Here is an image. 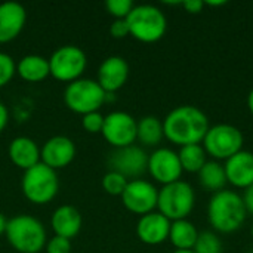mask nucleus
I'll return each mask as SVG.
<instances>
[{
  "instance_id": "1",
  "label": "nucleus",
  "mask_w": 253,
  "mask_h": 253,
  "mask_svg": "<svg viewBox=\"0 0 253 253\" xmlns=\"http://www.w3.org/2000/svg\"><path fill=\"white\" fill-rule=\"evenodd\" d=\"M209 127L208 116L194 105H179L163 120L165 136L179 147L202 144Z\"/></svg>"
},
{
  "instance_id": "2",
  "label": "nucleus",
  "mask_w": 253,
  "mask_h": 253,
  "mask_svg": "<svg viewBox=\"0 0 253 253\" xmlns=\"http://www.w3.org/2000/svg\"><path fill=\"white\" fill-rule=\"evenodd\" d=\"M248 211L243 197L231 190H222L212 196L208 205V219L212 228L221 234L237 231L246 221Z\"/></svg>"
},
{
  "instance_id": "3",
  "label": "nucleus",
  "mask_w": 253,
  "mask_h": 253,
  "mask_svg": "<svg viewBox=\"0 0 253 253\" xmlns=\"http://www.w3.org/2000/svg\"><path fill=\"white\" fill-rule=\"evenodd\" d=\"M6 239L19 253H39L46 246L43 224L30 215H16L7 221Z\"/></svg>"
},
{
  "instance_id": "4",
  "label": "nucleus",
  "mask_w": 253,
  "mask_h": 253,
  "mask_svg": "<svg viewBox=\"0 0 253 253\" xmlns=\"http://www.w3.org/2000/svg\"><path fill=\"white\" fill-rule=\"evenodd\" d=\"M126 22L129 25V34L142 43L159 42L168 30L165 13L153 4L135 6L127 15Z\"/></svg>"
},
{
  "instance_id": "5",
  "label": "nucleus",
  "mask_w": 253,
  "mask_h": 253,
  "mask_svg": "<svg viewBox=\"0 0 253 253\" xmlns=\"http://www.w3.org/2000/svg\"><path fill=\"white\" fill-rule=\"evenodd\" d=\"M194 205H196L194 190L188 182L182 179L163 185L159 190L157 209L170 222L187 219V216L193 212Z\"/></svg>"
},
{
  "instance_id": "6",
  "label": "nucleus",
  "mask_w": 253,
  "mask_h": 253,
  "mask_svg": "<svg viewBox=\"0 0 253 253\" xmlns=\"http://www.w3.org/2000/svg\"><path fill=\"white\" fill-rule=\"evenodd\" d=\"M21 188L28 202L34 205H46L56 196L59 179L53 169L40 162L24 172Z\"/></svg>"
},
{
  "instance_id": "7",
  "label": "nucleus",
  "mask_w": 253,
  "mask_h": 253,
  "mask_svg": "<svg viewBox=\"0 0 253 253\" xmlns=\"http://www.w3.org/2000/svg\"><path fill=\"white\" fill-rule=\"evenodd\" d=\"M108 93L99 86L98 82L92 79H79L71 83L64 90L65 105L77 114H89L98 111L107 101Z\"/></svg>"
},
{
  "instance_id": "8",
  "label": "nucleus",
  "mask_w": 253,
  "mask_h": 253,
  "mask_svg": "<svg viewBox=\"0 0 253 253\" xmlns=\"http://www.w3.org/2000/svg\"><path fill=\"white\" fill-rule=\"evenodd\" d=\"M243 133L239 127L227 123L211 126L202 145L208 156L218 160H228L243 150Z\"/></svg>"
},
{
  "instance_id": "9",
  "label": "nucleus",
  "mask_w": 253,
  "mask_h": 253,
  "mask_svg": "<svg viewBox=\"0 0 253 253\" xmlns=\"http://www.w3.org/2000/svg\"><path fill=\"white\" fill-rule=\"evenodd\" d=\"M87 65L86 53L74 44L58 47L49 58L50 76L59 82L79 80Z\"/></svg>"
},
{
  "instance_id": "10",
  "label": "nucleus",
  "mask_w": 253,
  "mask_h": 253,
  "mask_svg": "<svg viewBox=\"0 0 253 253\" xmlns=\"http://www.w3.org/2000/svg\"><path fill=\"white\" fill-rule=\"evenodd\" d=\"M120 197L129 212L144 216L157 208L159 190L145 179H130Z\"/></svg>"
},
{
  "instance_id": "11",
  "label": "nucleus",
  "mask_w": 253,
  "mask_h": 253,
  "mask_svg": "<svg viewBox=\"0 0 253 253\" xmlns=\"http://www.w3.org/2000/svg\"><path fill=\"white\" fill-rule=\"evenodd\" d=\"M136 120L125 111H113L105 116L102 136L114 148L133 145L136 141Z\"/></svg>"
},
{
  "instance_id": "12",
  "label": "nucleus",
  "mask_w": 253,
  "mask_h": 253,
  "mask_svg": "<svg viewBox=\"0 0 253 253\" xmlns=\"http://www.w3.org/2000/svg\"><path fill=\"white\" fill-rule=\"evenodd\" d=\"M108 166L110 170L117 172L125 178L139 179L148 168V156L136 145L116 148L108 157Z\"/></svg>"
},
{
  "instance_id": "13",
  "label": "nucleus",
  "mask_w": 253,
  "mask_h": 253,
  "mask_svg": "<svg viewBox=\"0 0 253 253\" xmlns=\"http://www.w3.org/2000/svg\"><path fill=\"white\" fill-rule=\"evenodd\" d=\"M147 170L157 182L163 185L179 181L184 172L178 153L170 148H157L156 151H153L148 156Z\"/></svg>"
},
{
  "instance_id": "14",
  "label": "nucleus",
  "mask_w": 253,
  "mask_h": 253,
  "mask_svg": "<svg viewBox=\"0 0 253 253\" xmlns=\"http://www.w3.org/2000/svg\"><path fill=\"white\" fill-rule=\"evenodd\" d=\"M76 157V145L68 136H52L40 150V160L50 169H62L68 166Z\"/></svg>"
},
{
  "instance_id": "15",
  "label": "nucleus",
  "mask_w": 253,
  "mask_h": 253,
  "mask_svg": "<svg viewBox=\"0 0 253 253\" xmlns=\"http://www.w3.org/2000/svg\"><path fill=\"white\" fill-rule=\"evenodd\" d=\"M129 77V64L122 56H108L98 68V83L105 93H113L125 86Z\"/></svg>"
},
{
  "instance_id": "16",
  "label": "nucleus",
  "mask_w": 253,
  "mask_h": 253,
  "mask_svg": "<svg viewBox=\"0 0 253 253\" xmlns=\"http://www.w3.org/2000/svg\"><path fill=\"white\" fill-rule=\"evenodd\" d=\"M170 221L163 216L160 212H151L139 218L136 224V236L138 239L150 246L160 245L169 239Z\"/></svg>"
},
{
  "instance_id": "17",
  "label": "nucleus",
  "mask_w": 253,
  "mask_h": 253,
  "mask_svg": "<svg viewBox=\"0 0 253 253\" xmlns=\"http://www.w3.org/2000/svg\"><path fill=\"white\" fill-rule=\"evenodd\" d=\"M227 182L236 188H249L253 184V153L242 150L224 165Z\"/></svg>"
},
{
  "instance_id": "18",
  "label": "nucleus",
  "mask_w": 253,
  "mask_h": 253,
  "mask_svg": "<svg viewBox=\"0 0 253 253\" xmlns=\"http://www.w3.org/2000/svg\"><path fill=\"white\" fill-rule=\"evenodd\" d=\"M27 21L25 7L18 1L0 4V43H7L19 36Z\"/></svg>"
},
{
  "instance_id": "19",
  "label": "nucleus",
  "mask_w": 253,
  "mask_h": 253,
  "mask_svg": "<svg viewBox=\"0 0 253 253\" xmlns=\"http://www.w3.org/2000/svg\"><path fill=\"white\" fill-rule=\"evenodd\" d=\"M50 222H52L55 236L71 240L80 233L83 219H82L80 212L74 206L62 205L53 212Z\"/></svg>"
},
{
  "instance_id": "20",
  "label": "nucleus",
  "mask_w": 253,
  "mask_h": 253,
  "mask_svg": "<svg viewBox=\"0 0 253 253\" xmlns=\"http://www.w3.org/2000/svg\"><path fill=\"white\" fill-rule=\"evenodd\" d=\"M9 159L24 172L40 163V148L28 136H18L9 144Z\"/></svg>"
},
{
  "instance_id": "21",
  "label": "nucleus",
  "mask_w": 253,
  "mask_h": 253,
  "mask_svg": "<svg viewBox=\"0 0 253 253\" xmlns=\"http://www.w3.org/2000/svg\"><path fill=\"white\" fill-rule=\"evenodd\" d=\"M16 73L25 82H42L50 74L49 59L40 55H25L16 64Z\"/></svg>"
},
{
  "instance_id": "22",
  "label": "nucleus",
  "mask_w": 253,
  "mask_h": 253,
  "mask_svg": "<svg viewBox=\"0 0 253 253\" xmlns=\"http://www.w3.org/2000/svg\"><path fill=\"white\" fill-rule=\"evenodd\" d=\"M199 182L200 185L211 193L222 191L227 185V175L224 165H221L216 160H208L206 165L199 172Z\"/></svg>"
},
{
  "instance_id": "23",
  "label": "nucleus",
  "mask_w": 253,
  "mask_h": 253,
  "mask_svg": "<svg viewBox=\"0 0 253 253\" xmlns=\"http://www.w3.org/2000/svg\"><path fill=\"white\" fill-rule=\"evenodd\" d=\"M199 237V231L188 219L173 221L170 224L169 239L175 249H193Z\"/></svg>"
},
{
  "instance_id": "24",
  "label": "nucleus",
  "mask_w": 253,
  "mask_h": 253,
  "mask_svg": "<svg viewBox=\"0 0 253 253\" xmlns=\"http://www.w3.org/2000/svg\"><path fill=\"white\" fill-rule=\"evenodd\" d=\"M163 136V122H160L156 116H145L136 123V139H139L144 145L154 147L160 144Z\"/></svg>"
},
{
  "instance_id": "25",
  "label": "nucleus",
  "mask_w": 253,
  "mask_h": 253,
  "mask_svg": "<svg viewBox=\"0 0 253 253\" xmlns=\"http://www.w3.org/2000/svg\"><path fill=\"white\" fill-rule=\"evenodd\" d=\"M178 157H179L182 170L190 172V173H199L200 169L208 162V153L202 144H191V145L181 147Z\"/></svg>"
},
{
  "instance_id": "26",
  "label": "nucleus",
  "mask_w": 253,
  "mask_h": 253,
  "mask_svg": "<svg viewBox=\"0 0 253 253\" xmlns=\"http://www.w3.org/2000/svg\"><path fill=\"white\" fill-rule=\"evenodd\" d=\"M194 253H222V242L213 231L199 233L197 242L193 248Z\"/></svg>"
},
{
  "instance_id": "27",
  "label": "nucleus",
  "mask_w": 253,
  "mask_h": 253,
  "mask_svg": "<svg viewBox=\"0 0 253 253\" xmlns=\"http://www.w3.org/2000/svg\"><path fill=\"white\" fill-rule=\"evenodd\" d=\"M127 182H129L127 178H125L123 175L113 172V170L107 172L102 176V188L105 190V193H108L111 196H122Z\"/></svg>"
},
{
  "instance_id": "28",
  "label": "nucleus",
  "mask_w": 253,
  "mask_h": 253,
  "mask_svg": "<svg viewBox=\"0 0 253 253\" xmlns=\"http://www.w3.org/2000/svg\"><path fill=\"white\" fill-rule=\"evenodd\" d=\"M133 7L135 4L132 0H107L105 1V9L116 19H126Z\"/></svg>"
},
{
  "instance_id": "29",
  "label": "nucleus",
  "mask_w": 253,
  "mask_h": 253,
  "mask_svg": "<svg viewBox=\"0 0 253 253\" xmlns=\"http://www.w3.org/2000/svg\"><path fill=\"white\" fill-rule=\"evenodd\" d=\"M16 73V64L13 58L4 52H0V87L6 86Z\"/></svg>"
},
{
  "instance_id": "30",
  "label": "nucleus",
  "mask_w": 253,
  "mask_h": 253,
  "mask_svg": "<svg viewBox=\"0 0 253 253\" xmlns=\"http://www.w3.org/2000/svg\"><path fill=\"white\" fill-rule=\"evenodd\" d=\"M104 116L99 111H93L89 114H84L82 119V126L89 133H101L104 127Z\"/></svg>"
},
{
  "instance_id": "31",
  "label": "nucleus",
  "mask_w": 253,
  "mask_h": 253,
  "mask_svg": "<svg viewBox=\"0 0 253 253\" xmlns=\"http://www.w3.org/2000/svg\"><path fill=\"white\" fill-rule=\"evenodd\" d=\"M47 253H70L71 252V240L55 236L46 245Z\"/></svg>"
},
{
  "instance_id": "32",
  "label": "nucleus",
  "mask_w": 253,
  "mask_h": 253,
  "mask_svg": "<svg viewBox=\"0 0 253 253\" xmlns=\"http://www.w3.org/2000/svg\"><path fill=\"white\" fill-rule=\"evenodd\" d=\"M110 34L114 39H123L129 36V25L126 19H114L113 24L110 25Z\"/></svg>"
},
{
  "instance_id": "33",
  "label": "nucleus",
  "mask_w": 253,
  "mask_h": 253,
  "mask_svg": "<svg viewBox=\"0 0 253 253\" xmlns=\"http://www.w3.org/2000/svg\"><path fill=\"white\" fill-rule=\"evenodd\" d=\"M182 4V7L188 12V13H191V15H194V13H200L203 9H205V1H202V0H187V1H182L181 3Z\"/></svg>"
},
{
  "instance_id": "34",
  "label": "nucleus",
  "mask_w": 253,
  "mask_h": 253,
  "mask_svg": "<svg viewBox=\"0 0 253 253\" xmlns=\"http://www.w3.org/2000/svg\"><path fill=\"white\" fill-rule=\"evenodd\" d=\"M243 202H245V206H246V211L248 213H252L253 215V184L245 190V196H243Z\"/></svg>"
},
{
  "instance_id": "35",
  "label": "nucleus",
  "mask_w": 253,
  "mask_h": 253,
  "mask_svg": "<svg viewBox=\"0 0 253 253\" xmlns=\"http://www.w3.org/2000/svg\"><path fill=\"white\" fill-rule=\"evenodd\" d=\"M7 119H9V113H7V108L3 102H0V133L3 132V129L6 127L7 125Z\"/></svg>"
},
{
  "instance_id": "36",
  "label": "nucleus",
  "mask_w": 253,
  "mask_h": 253,
  "mask_svg": "<svg viewBox=\"0 0 253 253\" xmlns=\"http://www.w3.org/2000/svg\"><path fill=\"white\" fill-rule=\"evenodd\" d=\"M6 225H7V219L3 216V213H0V236L4 234L6 231Z\"/></svg>"
},
{
  "instance_id": "37",
  "label": "nucleus",
  "mask_w": 253,
  "mask_h": 253,
  "mask_svg": "<svg viewBox=\"0 0 253 253\" xmlns=\"http://www.w3.org/2000/svg\"><path fill=\"white\" fill-rule=\"evenodd\" d=\"M248 108H249L251 114L253 116V89L249 92V95H248Z\"/></svg>"
},
{
  "instance_id": "38",
  "label": "nucleus",
  "mask_w": 253,
  "mask_h": 253,
  "mask_svg": "<svg viewBox=\"0 0 253 253\" xmlns=\"http://www.w3.org/2000/svg\"><path fill=\"white\" fill-rule=\"evenodd\" d=\"M205 4L206 6H224V4H227V1L225 0H222V1H205Z\"/></svg>"
},
{
  "instance_id": "39",
  "label": "nucleus",
  "mask_w": 253,
  "mask_h": 253,
  "mask_svg": "<svg viewBox=\"0 0 253 253\" xmlns=\"http://www.w3.org/2000/svg\"><path fill=\"white\" fill-rule=\"evenodd\" d=\"M172 253H194V251L193 249H176L175 252Z\"/></svg>"
},
{
  "instance_id": "40",
  "label": "nucleus",
  "mask_w": 253,
  "mask_h": 253,
  "mask_svg": "<svg viewBox=\"0 0 253 253\" xmlns=\"http://www.w3.org/2000/svg\"><path fill=\"white\" fill-rule=\"evenodd\" d=\"M251 234H252V240H253V225H252V230H251Z\"/></svg>"
},
{
  "instance_id": "41",
  "label": "nucleus",
  "mask_w": 253,
  "mask_h": 253,
  "mask_svg": "<svg viewBox=\"0 0 253 253\" xmlns=\"http://www.w3.org/2000/svg\"><path fill=\"white\" fill-rule=\"evenodd\" d=\"M252 253H253V252H252Z\"/></svg>"
}]
</instances>
